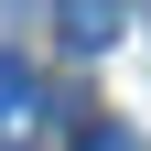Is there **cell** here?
I'll return each instance as SVG.
<instances>
[{"instance_id":"6da1fadb","label":"cell","mask_w":151,"mask_h":151,"mask_svg":"<svg viewBox=\"0 0 151 151\" xmlns=\"http://www.w3.org/2000/svg\"><path fill=\"white\" fill-rule=\"evenodd\" d=\"M54 32H65V54H108L129 32V0H54Z\"/></svg>"},{"instance_id":"7a4b0ae2","label":"cell","mask_w":151,"mask_h":151,"mask_svg":"<svg viewBox=\"0 0 151 151\" xmlns=\"http://www.w3.org/2000/svg\"><path fill=\"white\" fill-rule=\"evenodd\" d=\"M32 108H43V76H32L22 54H0V129H22Z\"/></svg>"},{"instance_id":"3957f363","label":"cell","mask_w":151,"mask_h":151,"mask_svg":"<svg viewBox=\"0 0 151 151\" xmlns=\"http://www.w3.org/2000/svg\"><path fill=\"white\" fill-rule=\"evenodd\" d=\"M76 151H140V129H119V119H108V129H86Z\"/></svg>"}]
</instances>
